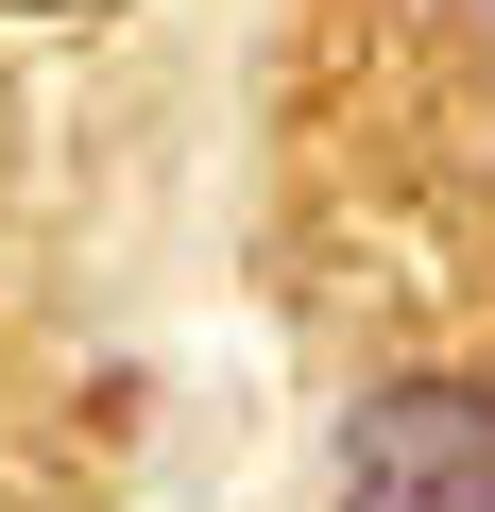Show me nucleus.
Wrapping results in <instances>:
<instances>
[{
  "label": "nucleus",
  "mask_w": 495,
  "mask_h": 512,
  "mask_svg": "<svg viewBox=\"0 0 495 512\" xmlns=\"http://www.w3.org/2000/svg\"><path fill=\"white\" fill-rule=\"evenodd\" d=\"M325 512H495V376H376L342 410Z\"/></svg>",
  "instance_id": "1"
},
{
  "label": "nucleus",
  "mask_w": 495,
  "mask_h": 512,
  "mask_svg": "<svg viewBox=\"0 0 495 512\" xmlns=\"http://www.w3.org/2000/svg\"><path fill=\"white\" fill-rule=\"evenodd\" d=\"M0 18H103V0H0Z\"/></svg>",
  "instance_id": "2"
}]
</instances>
